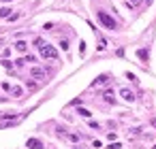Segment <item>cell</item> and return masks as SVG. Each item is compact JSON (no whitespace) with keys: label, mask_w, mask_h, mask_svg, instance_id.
<instances>
[{"label":"cell","mask_w":156,"mask_h":149,"mask_svg":"<svg viewBox=\"0 0 156 149\" xmlns=\"http://www.w3.org/2000/svg\"><path fill=\"white\" fill-rule=\"evenodd\" d=\"M34 45L41 49V56L45 58V60H58V51L51 45H47L43 38H34Z\"/></svg>","instance_id":"1"},{"label":"cell","mask_w":156,"mask_h":149,"mask_svg":"<svg viewBox=\"0 0 156 149\" xmlns=\"http://www.w3.org/2000/svg\"><path fill=\"white\" fill-rule=\"evenodd\" d=\"M96 17H99L101 26H105L107 30H116V28H118V21L111 17L109 13H105V11H99V13H96Z\"/></svg>","instance_id":"2"},{"label":"cell","mask_w":156,"mask_h":149,"mask_svg":"<svg viewBox=\"0 0 156 149\" xmlns=\"http://www.w3.org/2000/svg\"><path fill=\"white\" fill-rule=\"evenodd\" d=\"M30 77H32V79H45V70H43V68H39V66H34V68H32L30 70Z\"/></svg>","instance_id":"3"},{"label":"cell","mask_w":156,"mask_h":149,"mask_svg":"<svg viewBox=\"0 0 156 149\" xmlns=\"http://www.w3.org/2000/svg\"><path fill=\"white\" fill-rule=\"evenodd\" d=\"M26 147H28V149H43V143H41L39 139H28Z\"/></svg>","instance_id":"4"},{"label":"cell","mask_w":156,"mask_h":149,"mask_svg":"<svg viewBox=\"0 0 156 149\" xmlns=\"http://www.w3.org/2000/svg\"><path fill=\"white\" fill-rule=\"evenodd\" d=\"M120 96L124 98L126 102H133V100H135V94H133L131 90H126V87H124V90H120Z\"/></svg>","instance_id":"5"},{"label":"cell","mask_w":156,"mask_h":149,"mask_svg":"<svg viewBox=\"0 0 156 149\" xmlns=\"http://www.w3.org/2000/svg\"><path fill=\"white\" fill-rule=\"evenodd\" d=\"M15 49H17L19 53H26V51H28V43H26V41H17V43H15Z\"/></svg>","instance_id":"6"},{"label":"cell","mask_w":156,"mask_h":149,"mask_svg":"<svg viewBox=\"0 0 156 149\" xmlns=\"http://www.w3.org/2000/svg\"><path fill=\"white\" fill-rule=\"evenodd\" d=\"M107 81H109V77H107V75H101V77H96V79H94V85H105Z\"/></svg>","instance_id":"7"},{"label":"cell","mask_w":156,"mask_h":149,"mask_svg":"<svg viewBox=\"0 0 156 149\" xmlns=\"http://www.w3.org/2000/svg\"><path fill=\"white\" fill-rule=\"evenodd\" d=\"M105 102H109V104H114V102H116L114 92H105Z\"/></svg>","instance_id":"8"},{"label":"cell","mask_w":156,"mask_h":149,"mask_svg":"<svg viewBox=\"0 0 156 149\" xmlns=\"http://www.w3.org/2000/svg\"><path fill=\"white\" fill-rule=\"evenodd\" d=\"M11 94H13L15 98H19L21 94H24V90H21V87H17V85H15V87H11Z\"/></svg>","instance_id":"9"},{"label":"cell","mask_w":156,"mask_h":149,"mask_svg":"<svg viewBox=\"0 0 156 149\" xmlns=\"http://www.w3.org/2000/svg\"><path fill=\"white\" fill-rule=\"evenodd\" d=\"M137 56L141 58L143 62H148V49H139V51H137Z\"/></svg>","instance_id":"10"},{"label":"cell","mask_w":156,"mask_h":149,"mask_svg":"<svg viewBox=\"0 0 156 149\" xmlns=\"http://www.w3.org/2000/svg\"><path fill=\"white\" fill-rule=\"evenodd\" d=\"M9 15H11V9H9V7H2V9H0V17H9Z\"/></svg>","instance_id":"11"},{"label":"cell","mask_w":156,"mask_h":149,"mask_svg":"<svg viewBox=\"0 0 156 149\" xmlns=\"http://www.w3.org/2000/svg\"><path fill=\"white\" fill-rule=\"evenodd\" d=\"M77 113L81 115V117H90V115H92V113L88 111V109H77Z\"/></svg>","instance_id":"12"},{"label":"cell","mask_w":156,"mask_h":149,"mask_svg":"<svg viewBox=\"0 0 156 149\" xmlns=\"http://www.w3.org/2000/svg\"><path fill=\"white\" fill-rule=\"evenodd\" d=\"M105 47H107V41H105V38H101V41H99V51H103Z\"/></svg>","instance_id":"13"},{"label":"cell","mask_w":156,"mask_h":149,"mask_svg":"<svg viewBox=\"0 0 156 149\" xmlns=\"http://www.w3.org/2000/svg\"><path fill=\"white\" fill-rule=\"evenodd\" d=\"M64 136H66L68 141H73V143H77V141H79V136H77V134H64Z\"/></svg>","instance_id":"14"},{"label":"cell","mask_w":156,"mask_h":149,"mask_svg":"<svg viewBox=\"0 0 156 149\" xmlns=\"http://www.w3.org/2000/svg\"><path fill=\"white\" fill-rule=\"evenodd\" d=\"M19 17H21V13H11V15H9L11 21H15V19H19Z\"/></svg>","instance_id":"15"},{"label":"cell","mask_w":156,"mask_h":149,"mask_svg":"<svg viewBox=\"0 0 156 149\" xmlns=\"http://www.w3.org/2000/svg\"><path fill=\"white\" fill-rule=\"evenodd\" d=\"M60 47H62V51H68V41H60Z\"/></svg>","instance_id":"16"},{"label":"cell","mask_w":156,"mask_h":149,"mask_svg":"<svg viewBox=\"0 0 156 149\" xmlns=\"http://www.w3.org/2000/svg\"><path fill=\"white\" fill-rule=\"evenodd\" d=\"M2 66H4V68H9V70H11V68H13V64H11V62H9V60H2Z\"/></svg>","instance_id":"17"},{"label":"cell","mask_w":156,"mask_h":149,"mask_svg":"<svg viewBox=\"0 0 156 149\" xmlns=\"http://www.w3.org/2000/svg\"><path fill=\"white\" fill-rule=\"evenodd\" d=\"M122 145H120V143H111V145H109V149H120Z\"/></svg>","instance_id":"18"},{"label":"cell","mask_w":156,"mask_h":149,"mask_svg":"<svg viewBox=\"0 0 156 149\" xmlns=\"http://www.w3.org/2000/svg\"><path fill=\"white\" fill-rule=\"evenodd\" d=\"M79 53H81V56L86 53V43H81V45H79Z\"/></svg>","instance_id":"19"},{"label":"cell","mask_w":156,"mask_h":149,"mask_svg":"<svg viewBox=\"0 0 156 149\" xmlns=\"http://www.w3.org/2000/svg\"><path fill=\"white\" fill-rule=\"evenodd\" d=\"M126 4H128V7H131V4H139V0H128Z\"/></svg>","instance_id":"20"},{"label":"cell","mask_w":156,"mask_h":149,"mask_svg":"<svg viewBox=\"0 0 156 149\" xmlns=\"http://www.w3.org/2000/svg\"><path fill=\"white\" fill-rule=\"evenodd\" d=\"M2 2H11V0H2Z\"/></svg>","instance_id":"21"}]
</instances>
